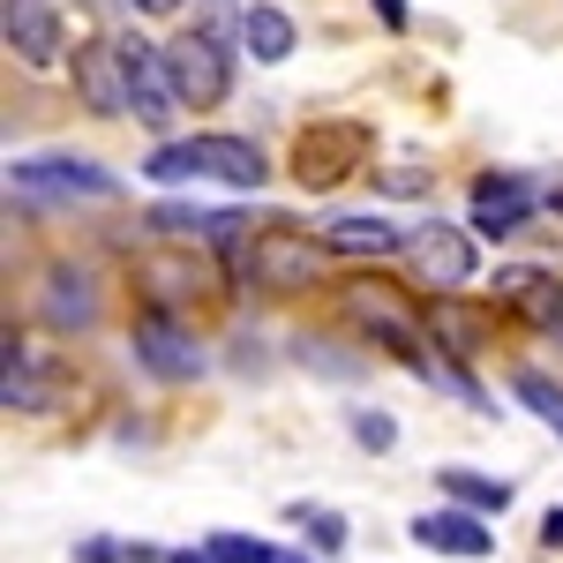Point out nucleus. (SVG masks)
I'll return each mask as SVG.
<instances>
[{
	"mask_svg": "<svg viewBox=\"0 0 563 563\" xmlns=\"http://www.w3.org/2000/svg\"><path fill=\"white\" fill-rule=\"evenodd\" d=\"M339 316H346V331L361 339V346L390 353L398 368H429L435 361V339H429V301L413 294V286H398V278H384L376 263L368 271H353V278H339Z\"/></svg>",
	"mask_w": 563,
	"mask_h": 563,
	"instance_id": "nucleus-1",
	"label": "nucleus"
},
{
	"mask_svg": "<svg viewBox=\"0 0 563 563\" xmlns=\"http://www.w3.org/2000/svg\"><path fill=\"white\" fill-rule=\"evenodd\" d=\"M218 263H225L233 294L301 301V294H316V286H323V271H331V249H323V233H301V225H286V218H263L249 241L218 249Z\"/></svg>",
	"mask_w": 563,
	"mask_h": 563,
	"instance_id": "nucleus-2",
	"label": "nucleus"
},
{
	"mask_svg": "<svg viewBox=\"0 0 563 563\" xmlns=\"http://www.w3.org/2000/svg\"><path fill=\"white\" fill-rule=\"evenodd\" d=\"M143 180H158V188H180V180H218V188H233V196H256L263 180H271V158H263L256 135L203 129V135H166V143H151Z\"/></svg>",
	"mask_w": 563,
	"mask_h": 563,
	"instance_id": "nucleus-3",
	"label": "nucleus"
},
{
	"mask_svg": "<svg viewBox=\"0 0 563 563\" xmlns=\"http://www.w3.org/2000/svg\"><path fill=\"white\" fill-rule=\"evenodd\" d=\"M129 286H135V301H143V308H174V316H196V308H211V301L233 294V278H225L218 249H188V241L135 256L129 263Z\"/></svg>",
	"mask_w": 563,
	"mask_h": 563,
	"instance_id": "nucleus-4",
	"label": "nucleus"
},
{
	"mask_svg": "<svg viewBox=\"0 0 563 563\" xmlns=\"http://www.w3.org/2000/svg\"><path fill=\"white\" fill-rule=\"evenodd\" d=\"M121 174H106L98 158L76 151H38V158H8V203L23 211H60V203H113Z\"/></svg>",
	"mask_w": 563,
	"mask_h": 563,
	"instance_id": "nucleus-5",
	"label": "nucleus"
},
{
	"mask_svg": "<svg viewBox=\"0 0 563 563\" xmlns=\"http://www.w3.org/2000/svg\"><path fill=\"white\" fill-rule=\"evenodd\" d=\"M368 158H376V129L368 121H308L294 135V158H286V174L301 196H331V188H346V180L368 174Z\"/></svg>",
	"mask_w": 563,
	"mask_h": 563,
	"instance_id": "nucleus-6",
	"label": "nucleus"
},
{
	"mask_svg": "<svg viewBox=\"0 0 563 563\" xmlns=\"http://www.w3.org/2000/svg\"><path fill=\"white\" fill-rule=\"evenodd\" d=\"M129 361L151 384H203L211 376V346H203L196 316H174V308H135Z\"/></svg>",
	"mask_w": 563,
	"mask_h": 563,
	"instance_id": "nucleus-7",
	"label": "nucleus"
},
{
	"mask_svg": "<svg viewBox=\"0 0 563 563\" xmlns=\"http://www.w3.org/2000/svg\"><path fill=\"white\" fill-rule=\"evenodd\" d=\"M31 316H38L45 331H60V339L98 331V323H106V278H98V263L53 256L38 271V286H31Z\"/></svg>",
	"mask_w": 563,
	"mask_h": 563,
	"instance_id": "nucleus-8",
	"label": "nucleus"
},
{
	"mask_svg": "<svg viewBox=\"0 0 563 563\" xmlns=\"http://www.w3.org/2000/svg\"><path fill=\"white\" fill-rule=\"evenodd\" d=\"M549 211V188L533 174H511V166H496V174H474V188H466V225L481 233V249L496 241H519L533 218Z\"/></svg>",
	"mask_w": 563,
	"mask_h": 563,
	"instance_id": "nucleus-9",
	"label": "nucleus"
},
{
	"mask_svg": "<svg viewBox=\"0 0 563 563\" xmlns=\"http://www.w3.org/2000/svg\"><path fill=\"white\" fill-rule=\"evenodd\" d=\"M166 76H174V90H180L188 113H218V106L233 98V45L188 23V31L166 38Z\"/></svg>",
	"mask_w": 563,
	"mask_h": 563,
	"instance_id": "nucleus-10",
	"label": "nucleus"
},
{
	"mask_svg": "<svg viewBox=\"0 0 563 563\" xmlns=\"http://www.w3.org/2000/svg\"><path fill=\"white\" fill-rule=\"evenodd\" d=\"M406 256H413V278L429 294H466L481 278V233L474 225H451V218H421Z\"/></svg>",
	"mask_w": 563,
	"mask_h": 563,
	"instance_id": "nucleus-11",
	"label": "nucleus"
},
{
	"mask_svg": "<svg viewBox=\"0 0 563 563\" xmlns=\"http://www.w3.org/2000/svg\"><path fill=\"white\" fill-rule=\"evenodd\" d=\"M68 84H76V106H84L90 121H135L121 31H106V38H84V45H76V53H68Z\"/></svg>",
	"mask_w": 563,
	"mask_h": 563,
	"instance_id": "nucleus-12",
	"label": "nucleus"
},
{
	"mask_svg": "<svg viewBox=\"0 0 563 563\" xmlns=\"http://www.w3.org/2000/svg\"><path fill=\"white\" fill-rule=\"evenodd\" d=\"M143 225L166 233V241H188V249H233V241L256 233L263 218L249 203H180V196H166V203L143 211Z\"/></svg>",
	"mask_w": 563,
	"mask_h": 563,
	"instance_id": "nucleus-13",
	"label": "nucleus"
},
{
	"mask_svg": "<svg viewBox=\"0 0 563 563\" xmlns=\"http://www.w3.org/2000/svg\"><path fill=\"white\" fill-rule=\"evenodd\" d=\"M121 53H129V106H135V129H151L158 143L174 135V121L188 113L180 106L174 76H166V45H151L143 31H121Z\"/></svg>",
	"mask_w": 563,
	"mask_h": 563,
	"instance_id": "nucleus-14",
	"label": "nucleus"
},
{
	"mask_svg": "<svg viewBox=\"0 0 563 563\" xmlns=\"http://www.w3.org/2000/svg\"><path fill=\"white\" fill-rule=\"evenodd\" d=\"M0 31H8V53L23 68H60L68 60V15H60V0H0Z\"/></svg>",
	"mask_w": 563,
	"mask_h": 563,
	"instance_id": "nucleus-15",
	"label": "nucleus"
},
{
	"mask_svg": "<svg viewBox=\"0 0 563 563\" xmlns=\"http://www.w3.org/2000/svg\"><path fill=\"white\" fill-rule=\"evenodd\" d=\"M406 541H413V549H429V556H459V563L496 556V526L481 519V511H459V504L413 511V519H406Z\"/></svg>",
	"mask_w": 563,
	"mask_h": 563,
	"instance_id": "nucleus-16",
	"label": "nucleus"
},
{
	"mask_svg": "<svg viewBox=\"0 0 563 563\" xmlns=\"http://www.w3.org/2000/svg\"><path fill=\"white\" fill-rule=\"evenodd\" d=\"M316 233H323V249H331L339 263H361V271H368V263H390V256H406V241H413V233H406V225H390L384 211L323 218Z\"/></svg>",
	"mask_w": 563,
	"mask_h": 563,
	"instance_id": "nucleus-17",
	"label": "nucleus"
},
{
	"mask_svg": "<svg viewBox=\"0 0 563 563\" xmlns=\"http://www.w3.org/2000/svg\"><path fill=\"white\" fill-rule=\"evenodd\" d=\"M435 496L459 504V511H481V519H504V511L519 504V481L474 474V466H435Z\"/></svg>",
	"mask_w": 563,
	"mask_h": 563,
	"instance_id": "nucleus-18",
	"label": "nucleus"
},
{
	"mask_svg": "<svg viewBox=\"0 0 563 563\" xmlns=\"http://www.w3.org/2000/svg\"><path fill=\"white\" fill-rule=\"evenodd\" d=\"M294 45H301V31H294V15H286L278 0H256V8H241V53H249L256 68H278V60H294Z\"/></svg>",
	"mask_w": 563,
	"mask_h": 563,
	"instance_id": "nucleus-19",
	"label": "nucleus"
},
{
	"mask_svg": "<svg viewBox=\"0 0 563 563\" xmlns=\"http://www.w3.org/2000/svg\"><path fill=\"white\" fill-rule=\"evenodd\" d=\"M488 323H496V301H488V308H459L451 294H435V301H429V339L443 353H459V361H474V353H481Z\"/></svg>",
	"mask_w": 563,
	"mask_h": 563,
	"instance_id": "nucleus-20",
	"label": "nucleus"
},
{
	"mask_svg": "<svg viewBox=\"0 0 563 563\" xmlns=\"http://www.w3.org/2000/svg\"><path fill=\"white\" fill-rule=\"evenodd\" d=\"M286 526H301V549H316L323 563H339V556H346V541H353L346 511H331V504H308V496H294V504H286Z\"/></svg>",
	"mask_w": 563,
	"mask_h": 563,
	"instance_id": "nucleus-21",
	"label": "nucleus"
},
{
	"mask_svg": "<svg viewBox=\"0 0 563 563\" xmlns=\"http://www.w3.org/2000/svg\"><path fill=\"white\" fill-rule=\"evenodd\" d=\"M203 549H211L218 563H323L316 549H294V541H263V533H233V526L203 533Z\"/></svg>",
	"mask_w": 563,
	"mask_h": 563,
	"instance_id": "nucleus-22",
	"label": "nucleus"
},
{
	"mask_svg": "<svg viewBox=\"0 0 563 563\" xmlns=\"http://www.w3.org/2000/svg\"><path fill=\"white\" fill-rule=\"evenodd\" d=\"M421 384L443 390V398H459L466 413H496V390L474 376V361H459V353H443V346H435V361L421 368Z\"/></svg>",
	"mask_w": 563,
	"mask_h": 563,
	"instance_id": "nucleus-23",
	"label": "nucleus"
},
{
	"mask_svg": "<svg viewBox=\"0 0 563 563\" xmlns=\"http://www.w3.org/2000/svg\"><path fill=\"white\" fill-rule=\"evenodd\" d=\"M511 398H519L526 413H533V421H541V429H549V435L563 443V384L549 376V368L519 361V368H511Z\"/></svg>",
	"mask_w": 563,
	"mask_h": 563,
	"instance_id": "nucleus-24",
	"label": "nucleus"
},
{
	"mask_svg": "<svg viewBox=\"0 0 563 563\" xmlns=\"http://www.w3.org/2000/svg\"><path fill=\"white\" fill-rule=\"evenodd\" d=\"M346 435L368 451V459H390L406 429H398V413H384V406H353V413H346Z\"/></svg>",
	"mask_w": 563,
	"mask_h": 563,
	"instance_id": "nucleus-25",
	"label": "nucleus"
},
{
	"mask_svg": "<svg viewBox=\"0 0 563 563\" xmlns=\"http://www.w3.org/2000/svg\"><path fill=\"white\" fill-rule=\"evenodd\" d=\"M435 174L429 166H390V174H376V196H429Z\"/></svg>",
	"mask_w": 563,
	"mask_h": 563,
	"instance_id": "nucleus-26",
	"label": "nucleus"
},
{
	"mask_svg": "<svg viewBox=\"0 0 563 563\" xmlns=\"http://www.w3.org/2000/svg\"><path fill=\"white\" fill-rule=\"evenodd\" d=\"M294 353H301L308 368H323V376H361V361H346V353H331V346H316V339H294Z\"/></svg>",
	"mask_w": 563,
	"mask_h": 563,
	"instance_id": "nucleus-27",
	"label": "nucleus"
},
{
	"mask_svg": "<svg viewBox=\"0 0 563 563\" xmlns=\"http://www.w3.org/2000/svg\"><path fill=\"white\" fill-rule=\"evenodd\" d=\"M368 8H376V23H384V31H413V15H406V0H368Z\"/></svg>",
	"mask_w": 563,
	"mask_h": 563,
	"instance_id": "nucleus-28",
	"label": "nucleus"
},
{
	"mask_svg": "<svg viewBox=\"0 0 563 563\" xmlns=\"http://www.w3.org/2000/svg\"><path fill=\"white\" fill-rule=\"evenodd\" d=\"M541 549H563V504H556V511H541Z\"/></svg>",
	"mask_w": 563,
	"mask_h": 563,
	"instance_id": "nucleus-29",
	"label": "nucleus"
},
{
	"mask_svg": "<svg viewBox=\"0 0 563 563\" xmlns=\"http://www.w3.org/2000/svg\"><path fill=\"white\" fill-rule=\"evenodd\" d=\"M135 15H151V23H166V15H180V0H129Z\"/></svg>",
	"mask_w": 563,
	"mask_h": 563,
	"instance_id": "nucleus-30",
	"label": "nucleus"
},
{
	"mask_svg": "<svg viewBox=\"0 0 563 563\" xmlns=\"http://www.w3.org/2000/svg\"><path fill=\"white\" fill-rule=\"evenodd\" d=\"M166 563H218V556H211V549H203V541H196V549L180 541V549H166Z\"/></svg>",
	"mask_w": 563,
	"mask_h": 563,
	"instance_id": "nucleus-31",
	"label": "nucleus"
},
{
	"mask_svg": "<svg viewBox=\"0 0 563 563\" xmlns=\"http://www.w3.org/2000/svg\"><path fill=\"white\" fill-rule=\"evenodd\" d=\"M549 218H563V180H549Z\"/></svg>",
	"mask_w": 563,
	"mask_h": 563,
	"instance_id": "nucleus-32",
	"label": "nucleus"
}]
</instances>
